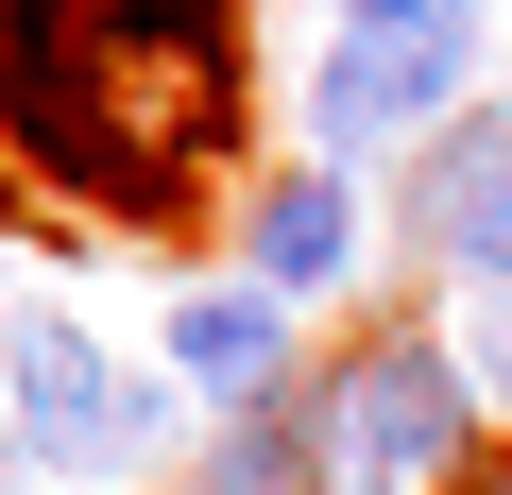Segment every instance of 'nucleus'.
<instances>
[{
	"mask_svg": "<svg viewBox=\"0 0 512 495\" xmlns=\"http://www.w3.org/2000/svg\"><path fill=\"white\" fill-rule=\"evenodd\" d=\"M478 461V376L444 325H359L308 376V495H444Z\"/></svg>",
	"mask_w": 512,
	"mask_h": 495,
	"instance_id": "1",
	"label": "nucleus"
},
{
	"mask_svg": "<svg viewBox=\"0 0 512 495\" xmlns=\"http://www.w3.org/2000/svg\"><path fill=\"white\" fill-rule=\"evenodd\" d=\"M461 86H478V18H427V35H325V52H308V137L359 171V154H393L410 120H461Z\"/></svg>",
	"mask_w": 512,
	"mask_h": 495,
	"instance_id": "2",
	"label": "nucleus"
},
{
	"mask_svg": "<svg viewBox=\"0 0 512 495\" xmlns=\"http://www.w3.org/2000/svg\"><path fill=\"white\" fill-rule=\"evenodd\" d=\"M0 393H18L35 478H103V444H120V359H103L86 308H18V325H0Z\"/></svg>",
	"mask_w": 512,
	"mask_h": 495,
	"instance_id": "3",
	"label": "nucleus"
},
{
	"mask_svg": "<svg viewBox=\"0 0 512 495\" xmlns=\"http://www.w3.org/2000/svg\"><path fill=\"white\" fill-rule=\"evenodd\" d=\"M410 239H427L461 291H512V103L427 120V154H410Z\"/></svg>",
	"mask_w": 512,
	"mask_h": 495,
	"instance_id": "4",
	"label": "nucleus"
},
{
	"mask_svg": "<svg viewBox=\"0 0 512 495\" xmlns=\"http://www.w3.org/2000/svg\"><path fill=\"white\" fill-rule=\"evenodd\" d=\"M0 154L86 205V0H0Z\"/></svg>",
	"mask_w": 512,
	"mask_h": 495,
	"instance_id": "5",
	"label": "nucleus"
},
{
	"mask_svg": "<svg viewBox=\"0 0 512 495\" xmlns=\"http://www.w3.org/2000/svg\"><path fill=\"white\" fill-rule=\"evenodd\" d=\"M239 274H256V291H291V308L359 291V171H342V154L256 171V205H239Z\"/></svg>",
	"mask_w": 512,
	"mask_h": 495,
	"instance_id": "6",
	"label": "nucleus"
},
{
	"mask_svg": "<svg viewBox=\"0 0 512 495\" xmlns=\"http://www.w3.org/2000/svg\"><path fill=\"white\" fill-rule=\"evenodd\" d=\"M171 376H188V393H222V410L291 393V291H256V274L171 291Z\"/></svg>",
	"mask_w": 512,
	"mask_h": 495,
	"instance_id": "7",
	"label": "nucleus"
},
{
	"mask_svg": "<svg viewBox=\"0 0 512 495\" xmlns=\"http://www.w3.org/2000/svg\"><path fill=\"white\" fill-rule=\"evenodd\" d=\"M188 410H205L188 376H120V444H103V478H137V461H171V444H188Z\"/></svg>",
	"mask_w": 512,
	"mask_h": 495,
	"instance_id": "8",
	"label": "nucleus"
},
{
	"mask_svg": "<svg viewBox=\"0 0 512 495\" xmlns=\"http://www.w3.org/2000/svg\"><path fill=\"white\" fill-rule=\"evenodd\" d=\"M461 308H478V325H461V376H478V410L512 427V291H461Z\"/></svg>",
	"mask_w": 512,
	"mask_h": 495,
	"instance_id": "9",
	"label": "nucleus"
},
{
	"mask_svg": "<svg viewBox=\"0 0 512 495\" xmlns=\"http://www.w3.org/2000/svg\"><path fill=\"white\" fill-rule=\"evenodd\" d=\"M427 18H461V0H342V35H427Z\"/></svg>",
	"mask_w": 512,
	"mask_h": 495,
	"instance_id": "10",
	"label": "nucleus"
},
{
	"mask_svg": "<svg viewBox=\"0 0 512 495\" xmlns=\"http://www.w3.org/2000/svg\"><path fill=\"white\" fill-rule=\"evenodd\" d=\"M444 495H512V461H495V444H478V461H461V478H444Z\"/></svg>",
	"mask_w": 512,
	"mask_h": 495,
	"instance_id": "11",
	"label": "nucleus"
},
{
	"mask_svg": "<svg viewBox=\"0 0 512 495\" xmlns=\"http://www.w3.org/2000/svg\"><path fill=\"white\" fill-rule=\"evenodd\" d=\"M0 325H18V308H0Z\"/></svg>",
	"mask_w": 512,
	"mask_h": 495,
	"instance_id": "12",
	"label": "nucleus"
},
{
	"mask_svg": "<svg viewBox=\"0 0 512 495\" xmlns=\"http://www.w3.org/2000/svg\"><path fill=\"white\" fill-rule=\"evenodd\" d=\"M461 18H478V0H461Z\"/></svg>",
	"mask_w": 512,
	"mask_h": 495,
	"instance_id": "13",
	"label": "nucleus"
}]
</instances>
